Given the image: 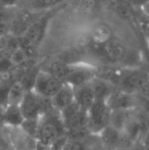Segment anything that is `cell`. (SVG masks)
<instances>
[{
  "label": "cell",
  "mask_w": 149,
  "mask_h": 150,
  "mask_svg": "<svg viewBox=\"0 0 149 150\" xmlns=\"http://www.w3.org/2000/svg\"><path fill=\"white\" fill-rule=\"evenodd\" d=\"M64 5H61L57 8L40 13L24 32V34L22 35V41L20 43V46H22L30 55L39 47L40 44L44 40L51 18H53V16L58 11H60L64 8Z\"/></svg>",
  "instance_id": "1"
},
{
  "label": "cell",
  "mask_w": 149,
  "mask_h": 150,
  "mask_svg": "<svg viewBox=\"0 0 149 150\" xmlns=\"http://www.w3.org/2000/svg\"><path fill=\"white\" fill-rule=\"evenodd\" d=\"M64 134L66 130L59 117V113L57 117L47 115L45 113L41 117V122L35 142V149L49 150L54 141Z\"/></svg>",
  "instance_id": "2"
},
{
  "label": "cell",
  "mask_w": 149,
  "mask_h": 150,
  "mask_svg": "<svg viewBox=\"0 0 149 150\" xmlns=\"http://www.w3.org/2000/svg\"><path fill=\"white\" fill-rule=\"evenodd\" d=\"M86 49L92 55L103 61L104 64L108 65H117L127 57V50L125 45L114 37L98 47L89 46L86 43Z\"/></svg>",
  "instance_id": "3"
},
{
  "label": "cell",
  "mask_w": 149,
  "mask_h": 150,
  "mask_svg": "<svg viewBox=\"0 0 149 150\" xmlns=\"http://www.w3.org/2000/svg\"><path fill=\"white\" fill-rule=\"evenodd\" d=\"M110 108L107 106L105 101L95 100L89 110L88 115V128L92 135L97 136L104 128L109 125L110 117Z\"/></svg>",
  "instance_id": "4"
},
{
  "label": "cell",
  "mask_w": 149,
  "mask_h": 150,
  "mask_svg": "<svg viewBox=\"0 0 149 150\" xmlns=\"http://www.w3.org/2000/svg\"><path fill=\"white\" fill-rule=\"evenodd\" d=\"M149 82V71L138 67H126L123 79L117 89L136 94L144 85Z\"/></svg>",
  "instance_id": "5"
},
{
  "label": "cell",
  "mask_w": 149,
  "mask_h": 150,
  "mask_svg": "<svg viewBox=\"0 0 149 150\" xmlns=\"http://www.w3.org/2000/svg\"><path fill=\"white\" fill-rule=\"evenodd\" d=\"M50 103L49 99H44L38 96L33 91H27L22 103L20 104V109L25 119H40L46 113L48 105Z\"/></svg>",
  "instance_id": "6"
},
{
  "label": "cell",
  "mask_w": 149,
  "mask_h": 150,
  "mask_svg": "<svg viewBox=\"0 0 149 150\" xmlns=\"http://www.w3.org/2000/svg\"><path fill=\"white\" fill-rule=\"evenodd\" d=\"M64 83L51 76L49 73L40 69L32 91L44 99H51L58 92Z\"/></svg>",
  "instance_id": "7"
},
{
  "label": "cell",
  "mask_w": 149,
  "mask_h": 150,
  "mask_svg": "<svg viewBox=\"0 0 149 150\" xmlns=\"http://www.w3.org/2000/svg\"><path fill=\"white\" fill-rule=\"evenodd\" d=\"M105 102L110 110H134L137 108L135 94H129L119 89L113 90Z\"/></svg>",
  "instance_id": "8"
},
{
  "label": "cell",
  "mask_w": 149,
  "mask_h": 150,
  "mask_svg": "<svg viewBox=\"0 0 149 150\" xmlns=\"http://www.w3.org/2000/svg\"><path fill=\"white\" fill-rule=\"evenodd\" d=\"M86 38H87L88 45L93 46V47H98V46L103 45L106 42L109 41L110 39H112V29L106 23H97L92 27L88 35L86 36Z\"/></svg>",
  "instance_id": "9"
},
{
  "label": "cell",
  "mask_w": 149,
  "mask_h": 150,
  "mask_svg": "<svg viewBox=\"0 0 149 150\" xmlns=\"http://www.w3.org/2000/svg\"><path fill=\"white\" fill-rule=\"evenodd\" d=\"M75 102V89L73 86L68 84H64L61 89L58 91L51 99V107L54 111L59 113L62 109L68 107L72 103Z\"/></svg>",
  "instance_id": "10"
},
{
  "label": "cell",
  "mask_w": 149,
  "mask_h": 150,
  "mask_svg": "<svg viewBox=\"0 0 149 150\" xmlns=\"http://www.w3.org/2000/svg\"><path fill=\"white\" fill-rule=\"evenodd\" d=\"M77 64H68V63H66V62H64V61L54 59V60L50 61V62H48L47 64L41 69L49 73L50 75L53 76L54 78H56V79L59 80V81H61L62 83H66V81L71 76V74L74 71Z\"/></svg>",
  "instance_id": "11"
},
{
  "label": "cell",
  "mask_w": 149,
  "mask_h": 150,
  "mask_svg": "<svg viewBox=\"0 0 149 150\" xmlns=\"http://www.w3.org/2000/svg\"><path fill=\"white\" fill-rule=\"evenodd\" d=\"M75 89V102L84 111H88L90 107L95 102V95L92 89L91 82L85 85L79 86Z\"/></svg>",
  "instance_id": "12"
},
{
  "label": "cell",
  "mask_w": 149,
  "mask_h": 150,
  "mask_svg": "<svg viewBox=\"0 0 149 150\" xmlns=\"http://www.w3.org/2000/svg\"><path fill=\"white\" fill-rule=\"evenodd\" d=\"M68 0H24L23 3L27 11L41 13L64 5Z\"/></svg>",
  "instance_id": "13"
},
{
  "label": "cell",
  "mask_w": 149,
  "mask_h": 150,
  "mask_svg": "<svg viewBox=\"0 0 149 150\" xmlns=\"http://www.w3.org/2000/svg\"><path fill=\"white\" fill-rule=\"evenodd\" d=\"M121 133L114 128L107 126L97 135L98 140L103 150H113L119 147Z\"/></svg>",
  "instance_id": "14"
},
{
  "label": "cell",
  "mask_w": 149,
  "mask_h": 150,
  "mask_svg": "<svg viewBox=\"0 0 149 150\" xmlns=\"http://www.w3.org/2000/svg\"><path fill=\"white\" fill-rule=\"evenodd\" d=\"M24 117L20 106L18 105H6L3 109L2 122L3 126L6 128H18L22 125Z\"/></svg>",
  "instance_id": "15"
},
{
  "label": "cell",
  "mask_w": 149,
  "mask_h": 150,
  "mask_svg": "<svg viewBox=\"0 0 149 150\" xmlns=\"http://www.w3.org/2000/svg\"><path fill=\"white\" fill-rule=\"evenodd\" d=\"M91 86L92 89H93L94 95H95V99L102 101H106V99L109 97L112 91L115 89L112 84L97 77L93 78V80L91 81Z\"/></svg>",
  "instance_id": "16"
},
{
  "label": "cell",
  "mask_w": 149,
  "mask_h": 150,
  "mask_svg": "<svg viewBox=\"0 0 149 150\" xmlns=\"http://www.w3.org/2000/svg\"><path fill=\"white\" fill-rule=\"evenodd\" d=\"M26 93L27 90L25 89V87L20 83V80H16L11 84L9 91H8L7 105H18V106H20Z\"/></svg>",
  "instance_id": "17"
},
{
  "label": "cell",
  "mask_w": 149,
  "mask_h": 150,
  "mask_svg": "<svg viewBox=\"0 0 149 150\" xmlns=\"http://www.w3.org/2000/svg\"><path fill=\"white\" fill-rule=\"evenodd\" d=\"M132 110H112L108 126L114 128L115 130L123 132L130 119Z\"/></svg>",
  "instance_id": "18"
},
{
  "label": "cell",
  "mask_w": 149,
  "mask_h": 150,
  "mask_svg": "<svg viewBox=\"0 0 149 150\" xmlns=\"http://www.w3.org/2000/svg\"><path fill=\"white\" fill-rule=\"evenodd\" d=\"M41 117H40V119H25L23 120L22 125L20 126V130H22L29 138L36 140L38 131H39L40 122H41Z\"/></svg>",
  "instance_id": "19"
},
{
  "label": "cell",
  "mask_w": 149,
  "mask_h": 150,
  "mask_svg": "<svg viewBox=\"0 0 149 150\" xmlns=\"http://www.w3.org/2000/svg\"><path fill=\"white\" fill-rule=\"evenodd\" d=\"M8 57H9L12 67H20V65L25 64L29 60L30 54L18 44V47L12 49L11 53H10V55Z\"/></svg>",
  "instance_id": "20"
},
{
  "label": "cell",
  "mask_w": 149,
  "mask_h": 150,
  "mask_svg": "<svg viewBox=\"0 0 149 150\" xmlns=\"http://www.w3.org/2000/svg\"><path fill=\"white\" fill-rule=\"evenodd\" d=\"M134 21L136 22L139 31L142 33L143 37L147 40V42L149 43V16H146L141 9L138 12H136L133 16Z\"/></svg>",
  "instance_id": "21"
},
{
  "label": "cell",
  "mask_w": 149,
  "mask_h": 150,
  "mask_svg": "<svg viewBox=\"0 0 149 150\" xmlns=\"http://www.w3.org/2000/svg\"><path fill=\"white\" fill-rule=\"evenodd\" d=\"M16 80H12L8 76V74L3 75L0 79V107H5L7 105V96L8 91L11 86V84Z\"/></svg>",
  "instance_id": "22"
},
{
  "label": "cell",
  "mask_w": 149,
  "mask_h": 150,
  "mask_svg": "<svg viewBox=\"0 0 149 150\" xmlns=\"http://www.w3.org/2000/svg\"><path fill=\"white\" fill-rule=\"evenodd\" d=\"M96 7V0H81L79 3L78 11L79 14L84 18L92 16Z\"/></svg>",
  "instance_id": "23"
},
{
  "label": "cell",
  "mask_w": 149,
  "mask_h": 150,
  "mask_svg": "<svg viewBox=\"0 0 149 150\" xmlns=\"http://www.w3.org/2000/svg\"><path fill=\"white\" fill-rule=\"evenodd\" d=\"M88 139L86 141H75L68 139L62 150H90V145L89 142H88Z\"/></svg>",
  "instance_id": "24"
},
{
  "label": "cell",
  "mask_w": 149,
  "mask_h": 150,
  "mask_svg": "<svg viewBox=\"0 0 149 150\" xmlns=\"http://www.w3.org/2000/svg\"><path fill=\"white\" fill-rule=\"evenodd\" d=\"M129 2L134 7L141 8V7H143V6H145L146 4L149 3V0H129Z\"/></svg>",
  "instance_id": "25"
},
{
  "label": "cell",
  "mask_w": 149,
  "mask_h": 150,
  "mask_svg": "<svg viewBox=\"0 0 149 150\" xmlns=\"http://www.w3.org/2000/svg\"><path fill=\"white\" fill-rule=\"evenodd\" d=\"M129 150H149V149L142 143V141H137V142H135L130 147Z\"/></svg>",
  "instance_id": "26"
},
{
  "label": "cell",
  "mask_w": 149,
  "mask_h": 150,
  "mask_svg": "<svg viewBox=\"0 0 149 150\" xmlns=\"http://www.w3.org/2000/svg\"><path fill=\"white\" fill-rule=\"evenodd\" d=\"M141 141H142V143H143V144L149 149V128H148L147 132L145 133V135H144V137L142 138Z\"/></svg>",
  "instance_id": "27"
},
{
  "label": "cell",
  "mask_w": 149,
  "mask_h": 150,
  "mask_svg": "<svg viewBox=\"0 0 149 150\" xmlns=\"http://www.w3.org/2000/svg\"><path fill=\"white\" fill-rule=\"evenodd\" d=\"M140 9L142 10V11L144 12V13L146 14V16H149V3L148 4H146L145 6H143V7H141Z\"/></svg>",
  "instance_id": "28"
},
{
  "label": "cell",
  "mask_w": 149,
  "mask_h": 150,
  "mask_svg": "<svg viewBox=\"0 0 149 150\" xmlns=\"http://www.w3.org/2000/svg\"><path fill=\"white\" fill-rule=\"evenodd\" d=\"M22 150H36V149H35L34 147H27V148H24Z\"/></svg>",
  "instance_id": "29"
},
{
  "label": "cell",
  "mask_w": 149,
  "mask_h": 150,
  "mask_svg": "<svg viewBox=\"0 0 149 150\" xmlns=\"http://www.w3.org/2000/svg\"><path fill=\"white\" fill-rule=\"evenodd\" d=\"M113 150H128V149H125V148H121V147H119V148H115Z\"/></svg>",
  "instance_id": "30"
},
{
  "label": "cell",
  "mask_w": 149,
  "mask_h": 150,
  "mask_svg": "<svg viewBox=\"0 0 149 150\" xmlns=\"http://www.w3.org/2000/svg\"><path fill=\"white\" fill-rule=\"evenodd\" d=\"M2 76H3V75H0V79H1V78H2Z\"/></svg>",
  "instance_id": "31"
}]
</instances>
